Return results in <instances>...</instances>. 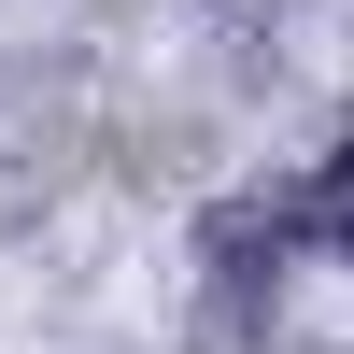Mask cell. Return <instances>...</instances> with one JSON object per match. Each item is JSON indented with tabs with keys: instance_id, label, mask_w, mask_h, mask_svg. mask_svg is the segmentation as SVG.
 Here are the masks:
<instances>
[{
	"instance_id": "cell-1",
	"label": "cell",
	"mask_w": 354,
	"mask_h": 354,
	"mask_svg": "<svg viewBox=\"0 0 354 354\" xmlns=\"http://www.w3.org/2000/svg\"><path fill=\"white\" fill-rule=\"evenodd\" d=\"M283 198H241V213L213 227V326H255V298H283Z\"/></svg>"
},
{
	"instance_id": "cell-2",
	"label": "cell",
	"mask_w": 354,
	"mask_h": 354,
	"mask_svg": "<svg viewBox=\"0 0 354 354\" xmlns=\"http://www.w3.org/2000/svg\"><path fill=\"white\" fill-rule=\"evenodd\" d=\"M283 241H312V255H354V142H340L326 170H312L298 198H283Z\"/></svg>"
}]
</instances>
